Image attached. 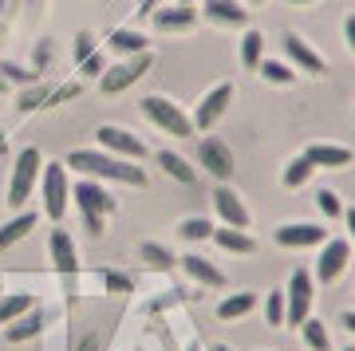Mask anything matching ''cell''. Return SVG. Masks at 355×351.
<instances>
[{
  "label": "cell",
  "instance_id": "obj_3",
  "mask_svg": "<svg viewBox=\"0 0 355 351\" xmlns=\"http://www.w3.org/2000/svg\"><path fill=\"white\" fill-rule=\"evenodd\" d=\"M142 111H146V119H150L154 126H162L166 135H174V138H190L193 135L190 114L182 111L178 103H170L166 95H146V99H142Z\"/></svg>",
  "mask_w": 355,
  "mask_h": 351
},
{
  "label": "cell",
  "instance_id": "obj_10",
  "mask_svg": "<svg viewBox=\"0 0 355 351\" xmlns=\"http://www.w3.org/2000/svg\"><path fill=\"white\" fill-rule=\"evenodd\" d=\"M347 257H352V245H347L343 237H328L324 241V252H320V261H316V280L331 284V280L343 273Z\"/></svg>",
  "mask_w": 355,
  "mask_h": 351
},
{
  "label": "cell",
  "instance_id": "obj_29",
  "mask_svg": "<svg viewBox=\"0 0 355 351\" xmlns=\"http://www.w3.org/2000/svg\"><path fill=\"white\" fill-rule=\"evenodd\" d=\"M48 95H51V87L44 83V79H40V83H32V87L20 91L16 107H20V111H40V107H48Z\"/></svg>",
  "mask_w": 355,
  "mask_h": 351
},
{
  "label": "cell",
  "instance_id": "obj_33",
  "mask_svg": "<svg viewBox=\"0 0 355 351\" xmlns=\"http://www.w3.org/2000/svg\"><path fill=\"white\" fill-rule=\"evenodd\" d=\"M304 343H308L312 351H328V348H331V339H328V327H324V320H312V316L304 320Z\"/></svg>",
  "mask_w": 355,
  "mask_h": 351
},
{
  "label": "cell",
  "instance_id": "obj_8",
  "mask_svg": "<svg viewBox=\"0 0 355 351\" xmlns=\"http://www.w3.org/2000/svg\"><path fill=\"white\" fill-rule=\"evenodd\" d=\"M280 44H284V55H288V60L296 63L300 71H312V76H324V71H328L324 55H320V51L312 48L304 36H296V32H284V40H280Z\"/></svg>",
  "mask_w": 355,
  "mask_h": 351
},
{
  "label": "cell",
  "instance_id": "obj_21",
  "mask_svg": "<svg viewBox=\"0 0 355 351\" xmlns=\"http://www.w3.org/2000/svg\"><path fill=\"white\" fill-rule=\"evenodd\" d=\"M114 51H123V55H142L146 51V36H142L139 28H114L111 36H107Z\"/></svg>",
  "mask_w": 355,
  "mask_h": 351
},
{
  "label": "cell",
  "instance_id": "obj_53",
  "mask_svg": "<svg viewBox=\"0 0 355 351\" xmlns=\"http://www.w3.org/2000/svg\"><path fill=\"white\" fill-rule=\"evenodd\" d=\"M253 4H261V0H253Z\"/></svg>",
  "mask_w": 355,
  "mask_h": 351
},
{
  "label": "cell",
  "instance_id": "obj_25",
  "mask_svg": "<svg viewBox=\"0 0 355 351\" xmlns=\"http://www.w3.org/2000/svg\"><path fill=\"white\" fill-rule=\"evenodd\" d=\"M214 241L221 245L225 252H253L257 245H253V237L249 233H241V229H214Z\"/></svg>",
  "mask_w": 355,
  "mask_h": 351
},
{
  "label": "cell",
  "instance_id": "obj_34",
  "mask_svg": "<svg viewBox=\"0 0 355 351\" xmlns=\"http://www.w3.org/2000/svg\"><path fill=\"white\" fill-rule=\"evenodd\" d=\"M182 237L186 241H205V237H214V225H209L205 217H186V221H182Z\"/></svg>",
  "mask_w": 355,
  "mask_h": 351
},
{
  "label": "cell",
  "instance_id": "obj_43",
  "mask_svg": "<svg viewBox=\"0 0 355 351\" xmlns=\"http://www.w3.org/2000/svg\"><path fill=\"white\" fill-rule=\"evenodd\" d=\"M83 225H87V233H91V237H99V233H103V217H91V214H83Z\"/></svg>",
  "mask_w": 355,
  "mask_h": 351
},
{
  "label": "cell",
  "instance_id": "obj_19",
  "mask_svg": "<svg viewBox=\"0 0 355 351\" xmlns=\"http://www.w3.org/2000/svg\"><path fill=\"white\" fill-rule=\"evenodd\" d=\"M182 268L193 276V280H202V284H209V289H221L225 284V273L217 268V264H209L205 257H198V252H190V257H182Z\"/></svg>",
  "mask_w": 355,
  "mask_h": 351
},
{
  "label": "cell",
  "instance_id": "obj_4",
  "mask_svg": "<svg viewBox=\"0 0 355 351\" xmlns=\"http://www.w3.org/2000/svg\"><path fill=\"white\" fill-rule=\"evenodd\" d=\"M150 51H142V55H127V60H119V63H111L107 71L99 76V87H103V95H119V91H127L130 83H139L146 71H150Z\"/></svg>",
  "mask_w": 355,
  "mask_h": 351
},
{
  "label": "cell",
  "instance_id": "obj_15",
  "mask_svg": "<svg viewBox=\"0 0 355 351\" xmlns=\"http://www.w3.org/2000/svg\"><path fill=\"white\" fill-rule=\"evenodd\" d=\"M214 205H217V214H221V221H225L229 229H241V233L249 229V209H245L241 198H237L229 186H221L214 194Z\"/></svg>",
  "mask_w": 355,
  "mask_h": 351
},
{
  "label": "cell",
  "instance_id": "obj_44",
  "mask_svg": "<svg viewBox=\"0 0 355 351\" xmlns=\"http://www.w3.org/2000/svg\"><path fill=\"white\" fill-rule=\"evenodd\" d=\"M343 36H347V48L355 51V16H347V20H343Z\"/></svg>",
  "mask_w": 355,
  "mask_h": 351
},
{
  "label": "cell",
  "instance_id": "obj_5",
  "mask_svg": "<svg viewBox=\"0 0 355 351\" xmlns=\"http://www.w3.org/2000/svg\"><path fill=\"white\" fill-rule=\"evenodd\" d=\"M40 178H44V214L51 217V221H60L67 209V166L64 162H44V170H40Z\"/></svg>",
  "mask_w": 355,
  "mask_h": 351
},
{
  "label": "cell",
  "instance_id": "obj_40",
  "mask_svg": "<svg viewBox=\"0 0 355 351\" xmlns=\"http://www.w3.org/2000/svg\"><path fill=\"white\" fill-rule=\"evenodd\" d=\"M95 44H99L95 32H79V36H76V63L91 60V55H95Z\"/></svg>",
  "mask_w": 355,
  "mask_h": 351
},
{
  "label": "cell",
  "instance_id": "obj_46",
  "mask_svg": "<svg viewBox=\"0 0 355 351\" xmlns=\"http://www.w3.org/2000/svg\"><path fill=\"white\" fill-rule=\"evenodd\" d=\"M343 217H347V229H352V237H355V209H343Z\"/></svg>",
  "mask_w": 355,
  "mask_h": 351
},
{
  "label": "cell",
  "instance_id": "obj_39",
  "mask_svg": "<svg viewBox=\"0 0 355 351\" xmlns=\"http://www.w3.org/2000/svg\"><path fill=\"white\" fill-rule=\"evenodd\" d=\"M99 284L103 289H114V292H130V276L111 273V268H99Z\"/></svg>",
  "mask_w": 355,
  "mask_h": 351
},
{
  "label": "cell",
  "instance_id": "obj_23",
  "mask_svg": "<svg viewBox=\"0 0 355 351\" xmlns=\"http://www.w3.org/2000/svg\"><path fill=\"white\" fill-rule=\"evenodd\" d=\"M253 308H257L253 292H233V296H225V300L217 304V316H221V320H241V316H249Z\"/></svg>",
  "mask_w": 355,
  "mask_h": 351
},
{
  "label": "cell",
  "instance_id": "obj_48",
  "mask_svg": "<svg viewBox=\"0 0 355 351\" xmlns=\"http://www.w3.org/2000/svg\"><path fill=\"white\" fill-rule=\"evenodd\" d=\"M288 4H312V0H288Z\"/></svg>",
  "mask_w": 355,
  "mask_h": 351
},
{
  "label": "cell",
  "instance_id": "obj_26",
  "mask_svg": "<svg viewBox=\"0 0 355 351\" xmlns=\"http://www.w3.org/2000/svg\"><path fill=\"white\" fill-rule=\"evenodd\" d=\"M36 229V214H20V217H12L8 225L0 229V249H8V245H16L20 237H28Z\"/></svg>",
  "mask_w": 355,
  "mask_h": 351
},
{
  "label": "cell",
  "instance_id": "obj_52",
  "mask_svg": "<svg viewBox=\"0 0 355 351\" xmlns=\"http://www.w3.org/2000/svg\"><path fill=\"white\" fill-rule=\"evenodd\" d=\"M343 351H355V348H343Z\"/></svg>",
  "mask_w": 355,
  "mask_h": 351
},
{
  "label": "cell",
  "instance_id": "obj_24",
  "mask_svg": "<svg viewBox=\"0 0 355 351\" xmlns=\"http://www.w3.org/2000/svg\"><path fill=\"white\" fill-rule=\"evenodd\" d=\"M28 308H36L28 292H8V296H0V327L12 324V320H20V316H24Z\"/></svg>",
  "mask_w": 355,
  "mask_h": 351
},
{
  "label": "cell",
  "instance_id": "obj_2",
  "mask_svg": "<svg viewBox=\"0 0 355 351\" xmlns=\"http://www.w3.org/2000/svg\"><path fill=\"white\" fill-rule=\"evenodd\" d=\"M40 170H44V158H40L36 146H24L12 162V182H8V205H24L32 198V189L40 182Z\"/></svg>",
  "mask_w": 355,
  "mask_h": 351
},
{
  "label": "cell",
  "instance_id": "obj_17",
  "mask_svg": "<svg viewBox=\"0 0 355 351\" xmlns=\"http://www.w3.org/2000/svg\"><path fill=\"white\" fill-rule=\"evenodd\" d=\"M304 158L312 166H328V170H340V166L352 162V151L347 146H336V142H312L304 151Z\"/></svg>",
  "mask_w": 355,
  "mask_h": 351
},
{
  "label": "cell",
  "instance_id": "obj_30",
  "mask_svg": "<svg viewBox=\"0 0 355 351\" xmlns=\"http://www.w3.org/2000/svg\"><path fill=\"white\" fill-rule=\"evenodd\" d=\"M257 67H261V79H265V83H280V87H284V83L296 79V71H292L284 60H261Z\"/></svg>",
  "mask_w": 355,
  "mask_h": 351
},
{
  "label": "cell",
  "instance_id": "obj_28",
  "mask_svg": "<svg viewBox=\"0 0 355 351\" xmlns=\"http://www.w3.org/2000/svg\"><path fill=\"white\" fill-rule=\"evenodd\" d=\"M0 79H4V83L32 87V83H40V71H32V67H20V63H12V60H0Z\"/></svg>",
  "mask_w": 355,
  "mask_h": 351
},
{
  "label": "cell",
  "instance_id": "obj_47",
  "mask_svg": "<svg viewBox=\"0 0 355 351\" xmlns=\"http://www.w3.org/2000/svg\"><path fill=\"white\" fill-rule=\"evenodd\" d=\"M209 351H233V348H225V343H214V348H209Z\"/></svg>",
  "mask_w": 355,
  "mask_h": 351
},
{
  "label": "cell",
  "instance_id": "obj_49",
  "mask_svg": "<svg viewBox=\"0 0 355 351\" xmlns=\"http://www.w3.org/2000/svg\"><path fill=\"white\" fill-rule=\"evenodd\" d=\"M0 151H4V130H0Z\"/></svg>",
  "mask_w": 355,
  "mask_h": 351
},
{
  "label": "cell",
  "instance_id": "obj_36",
  "mask_svg": "<svg viewBox=\"0 0 355 351\" xmlns=\"http://www.w3.org/2000/svg\"><path fill=\"white\" fill-rule=\"evenodd\" d=\"M316 205H320V214H328V217H340L343 214V201H340V194H336V189H320Z\"/></svg>",
  "mask_w": 355,
  "mask_h": 351
},
{
  "label": "cell",
  "instance_id": "obj_1",
  "mask_svg": "<svg viewBox=\"0 0 355 351\" xmlns=\"http://www.w3.org/2000/svg\"><path fill=\"white\" fill-rule=\"evenodd\" d=\"M64 166H76L79 174L91 178H114V182H127V186H146V170L123 158H111L107 151H71Z\"/></svg>",
  "mask_w": 355,
  "mask_h": 351
},
{
  "label": "cell",
  "instance_id": "obj_41",
  "mask_svg": "<svg viewBox=\"0 0 355 351\" xmlns=\"http://www.w3.org/2000/svg\"><path fill=\"white\" fill-rule=\"evenodd\" d=\"M103 71H107V55H99V51H95L91 60L79 63V76H83V79H99Z\"/></svg>",
  "mask_w": 355,
  "mask_h": 351
},
{
  "label": "cell",
  "instance_id": "obj_51",
  "mask_svg": "<svg viewBox=\"0 0 355 351\" xmlns=\"http://www.w3.org/2000/svg\"><path fill=\"white\" fill-rule=\"evenodd\" d=\"M178 4H193V0H178Z\"/></svg>",
  "mask_w": 355,
  "mask_h": 351
},
{
  "label": "cell",
  "instance_id": "obj_12",
  "mask_svg": "<svg viewBox=\"0 0 355 351\" xmlns=\"http://www.w3.org/2000/svg\"><path fill=\"white\" fill-rule=\"evenodd\" d=\"M95 138H99L103 151L127 154V158H142V154H146L142 138H139V135H130V130H123V126H99V130H95Z\"/></svg>",
  "mask_w": 355,
  "mask_h": 351
},
{
  "label": "cell",
  "instance_id": "obj_18",
  "mask_svg": "<svg viewBox=\"0 0 355 351\" xmlns=\"http://www.w3.org/2000/svg\"><path fill=\"white\" fill-rule=\"evenodd\" d=\"M40 332H44V308H28L20 320L4 324V339H8V343H24V339L40 336Z\"/></svg>",
  "mask_w": 355,
  "mask_h": 351
},
{
  "label": "cell",
  "instance_id": "obj_27",
  "mask_svg": "<svg viewBox=\"0 0 355 351\" xmlns=\"http://www.w3.org/2000/svg\"><path fill=\"white\" fill-rule=\"evenodd\" d=\"M139 257H142L146 264H150V268H158V273H166V268H174V261H178L174 252L166 249V245H158V241H146V245L139 249Z\"/></svg>",
  "mask_w": 355,
  "mask_h": 351
},
{
  "label": "cell",
  "instance_id": "obj_35",
  "mask_svg": "<svg viewBox=\"0 0 355 351\" xmlns=\"http://www.w3.org/2000/svg\"><path fill=\"white\" fill-rule=\"evenodd\" d=\"M51 60H55V44H51L48 36L36 44V51H32V71H48Z\"/></svg>",
  "mask_w": 355,
  "mask_h": 351
},
{
  "label": "cell",
  "instance_id": "obj_31",
  "mask_svg": "<svg viewBox=\"0 0 355 351\" xmlns=\"http://www.w3.org/2000/svg\"><path fill=\"white\" fill-rule=\"evenodd\" d=\"M261 51H265V36H261L257 28H249L241 36V63L245 67H257V63H261Z\"/></svg>",
  "mask_w": 355,
  "mask_h": 351
},
{
  "label": "cell",
  "instance_id": "obj_37",
  "mask_svg": "<svg viewBox=\"0 0 355 351\" xmlns=\"http://www.w3.org/2000/svg\"><path fill=\"white\" fill-rule=\"evenodd\" d=\"M265 316H268V324H272V327L284 324V292H268V300H265Z\"/></svg>",
  "mask_w": 355,
  "mask_h": 351
},
{
  "label": "cell",
  "instance_id": "obj_20",
  "mask_svg": "<svg viewBox=\"0 0 355 351\" xmlns=\"http://www.w3.org/2000/svg\"><path fill=\"white\" fill-rule=\"evenodd\" d=\"M202 4H205V16L217 20V24H245L249 20V12L237 0H202Z\"/></svg>",
  "mask_w": 355,
  "mask_h": 351
},
{
  "label": "cell",
  "instance_id": "obj_32",
  "mask_svg": "<svg viewBox=\"0 0 355 351\" xmlns=\"http://www.w3.org/2000/svg\"><path fill=\"white\" fill-rule=\"evenodd\" d=\"M312 170H316V166L308 162L304 154H300V158H292V162L284 166V186H288V189H296V186H304L308 178H312Z\"/></svg>",
  "mask_w": 355,
  "mask_h": 351
},
{
  "label": "cell",
  "instance_id": "obj_42",
  "mask_svg": "<svg viewBox=\"0 0 355 351\" xmlns=\"http://www.w3.org/2000/svg\"><path fill=\"white\" fill-rule=\"evenodd\" d=\"M158 8H162V0H139V4H135V12L139 16H154Z\"/></svg>",
  "mask_w": 355,
  "mask_h": 351
},
{
  "label": "cell",
  "instance_id": "obj_13",
  "mask_svg": "<svg viewBox=\"0 0 355 351\" xmlns=\"http://www.w3.org/2000/svg\"><path fill=\"white\" fill-rule=\"evenodd\" d=\"M51 261H55V268H60V276H71L79 273V252H76V241H71V233L67 229H51Z\"/></svg>",
  "mask_w": 355,
  "mask_h": 351
},
{
  "label": "cell",
  "instance_id": "obj_50",
  "mask_svg": "<svg viewBox=\"0 0 355 351\" xmlns=\"http://www.w3.org/2000/svg\"><path fill=\"white\" fill-rule=\"evenodd\" d=\"M0 95H4V79H0Z\"/></svg>",
  "mask_w": 355,
  "mask_h": 351
},
{
  "label": "cell",
  "instance_id": "obj_38",
  "mask_svg": "<svg viewBox=\"0 0 355 351\" xmlns=\"http://www.w3.org/2000/svg\"><path fill=\"white\" fill-rule=\"evenodd\" d=\"M79 91H83V83H79V79H71V83H60V87L48 95V107H55V103H67V99H79Z\"/></svg>",
  "mask_w": 355,
  "mask_h": 351
},
{
  "label": "cell",
  "instance_id": "obj_14",
  "mask_svg": "<svg viewBox=\"0 0 355 351\" xmlns=\"http://www.w3.org/2000/svg\"><path fill=\"white\" fill-rule=\"evenodd\" d=\"M277 241L284 249H308V245H324L328 241V229L312 225V221H300V225H280Z\"/></svg>",
  "mask_w": 355,
  "mask_h": 351
},
{
  "label": "cell",
  "instance_id": "obj_11",
  "mask_svg": "<svg viewBox=\"0 0 355 351\" xmlns=\"http://www.w3.org/2000/svg\"><path fill=\"white\" fill-rule=\"evenodd\" d=\"M198 158H202V166L214 178H221V182H225V178H233V151H229L221 138H202Z\"/></svg>",
  "mask_w": 355,
  "mask_h": 351
},
{
  "label": "cell",
  "instance_id": "obj_9",
  "mask_svg": "<svg viewBox=\"0 0 355 351\" xmlns=\"http://www.w3.org/2000/svg\"><path fill=\"white\" fill-rule=\"evenodd\" d=\"M76 205L83 209V214H91V217L114 214V198L99 186V182H95V178H83V182H76Z\"/></svg>",
  "mask_w": 355,
  "mask_h": 351
},
{
  "label": "cell",
  "instance_id": "obj_22",
  "mask_svg": "<svg viewBox=\"0 0 355 351\" xmlns=\"http://www.w3.org/2000/svg\"><path fill=\"white\" fill-rule=\"evenodd\" d=\"M158 166H162L166 174L174 178V182H182V186H193L198 182V170H193L182 154H170V151H158Z\"/></svg>",
  "mask_w": 355,
  "mask_h": 351
},
{
  "label": "cell",
  "instance_id": "obj_6",
  "mask_svg": "<svg viewBox=\"0 0 355 351\" xmlns=\"http://www.w3.org/2000/svg\"><path fill=\"white\" fill-rule=\"evenodd\" d=\"M308 312H312V273L296 268L284 292V324H304Z\"/></svg>",
  "mask_w": 355,
  "mask_h": 351
},
{
  "label": "cell",
  "instance_id": "obj_16",
  "mask_svg": "<svg viewBox=\"0 0 355 351\" xmlns=\"http://www.w3.org/2000/svg\"><path fill=\"white\" fill-rule=\"evenodd\" d=\"M198 12H193L190 4H162L158 12H154V28H162V32H182V28H193Z\"/></svg>",
  "mask_w": 355,
  "mask_h": 351
},
{
  "label": "cell",
  "instance_id": "obj_45",
  "mask_svg": "<svg viewBox=\"0 0 355 351\" xmlns=\"http://www.w3.org/2000/svg\"><path fill=\"white\" fill-rule=\"evenodd\" d=\"M340 324L347 327V332H355V312H343V316H340Z\"/></svg>",
  "mask_w": 355,
  "mask_h": 351
},
{
  "label": "cell",
  "instance_id": "obj_7",
  "mask_svg": "<svg viewBox=\"0 0 355 351\" xmlns=\"http://www.w3.org/2000/svg\"><path fill=\"white\" fill-rule=\"evenodd\" d=\"M229 103H233V87H229V83H217V87H209V91L202 95V103H198V111H193L190 123L198 126V130H209V126H214L217 119L225 114Z\"/></svg>",
  "mask_w": 355,
  "mask_h": 351
}]
</instances>
